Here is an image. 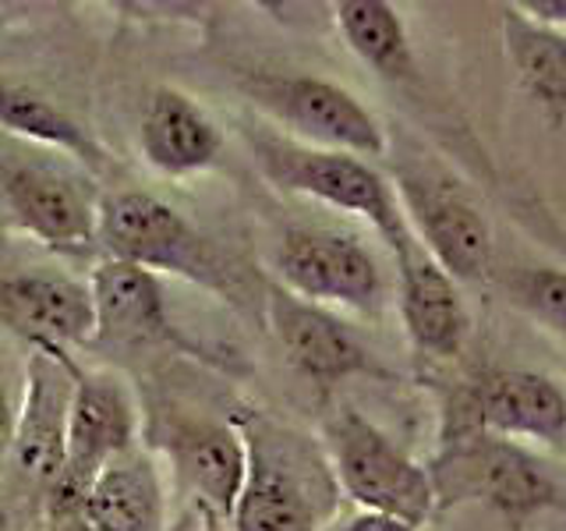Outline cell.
<instances>
[{
    "instance_id": "4",
    "label": "cell",
    "mask_w": 566,
    "mask_h": 531,
    "mask_svg": "<svg viewBox=\"0 0 566 531\" xmlns=\"http://www.w3.org/2000/svg\"><path fill=\"white\" fill-rule=\"evenodd\" d=\"M323 454L329 460L336 489L361 510L397 518L415 528L432 518L436 496L429 468H421L415 457H407L361 412L336 407L323 425Z\"/></svg>"
},
{
    "instance_id": "3",
    "label": "cell",
    "mask_w": 566,
    "mask_h": 531,
    "mask_svg": "<svg viewBox=\"0 0 566 531\" xmlns=\"http://www.w3.org/2000/svg\"><path fill=\"white\" fill-rule=\"evenodd\" d=\"M96 244L111 259L132 262L146 273H170L209 291L230 294L238 288L234 270L181 212L149 191H114L96 209Z\"/></svg>"
},
{
    "instance_id": "1",
    "label": "cell",
    "mask_w": 566,
    "mask_h": 531,
    "mask_svg": "<svg viewBox=\"0 0 566 531\" xmlns=\"http://www.w3.org/2000/svg\"><path fill=\"white\" fill-rule=\"evenodd\" d=\"M244 442V482L230 531H326L340 507L323 442L294 425L248 412L234 418Z\"/></svg>"
},
{
    "instance_id": "2",
    "label": "cell",
    "mask_w": 566,
    "mask_h": 531,
    "mask_svg": "<svg viewBox=\"0 0 566 531\" xmlns=\"http://www.w3.org/2000/svg\"><path fill=\"white\" fill-rule=\"evenodd\" d=\"M436 503H485L510 524H524L535 513L563 503L559 482L524 442L468 429L447 439L429 468Z\"/></svg>"
},
{
    "instance_id": "7",
    "label": "cell",
    "mask_w": 566,
    "mask_h": 531,
    "mask_svg": "<svg viewBox=\"0 0 566 531\" xmlns=\"http://www.w3.org/2000/svg\"><path fill=\"white\" fill-rule=\"evenodd\" d=\"M138 442V407L128 383L114 372L71 368L64 429V468L46 492V513L82 510L88 482Z\"/></svg>"
},
{
    "instance_id": "13",
    "label": "cell",
    "mask_w": 566,
    "mask_h": 531,
    "mask_svg": "<svg viewBox=\"0 0 566 531\" xmlns=\"http://www.w3.org/2000/svg\"><path fill=\"white\" fill-rule=\"evenodd\" d=\"M394 259L400 280V319L411 344L432 358H457L471 333L457 280L424 252L415 235L397 248Z\"/></svg>"
},
{
    "instance_id": "10",
    "label": "cell",
    "mask_w": 566,
    "mask_h": 531,
    "mask_svg": "<svg viewBox=\"0 0 566 531\" xmlns=\"http://www.w3.org/2000/svg\"><path fill=\"white\" fill-rule=\"evenodd\" d=\"M0 199L11 220L61 252H78L96 241V206L88 191L43 159L0 156Z\"/></svg>"
},
{
    "instance_id": "22",
    "label": "cell",
    "mask_w": 566,
    "mask_h": 531,
    "mask_svg": "<svg viewBox=\"0 0 566 531\" xmlns=\"http://www.w3.org/2000/svg\"><path fill=\"white\" fill-rule=\"evenodd\" d=\"M0 128L18 138L40 142V146L61 149L93 170L103 167V149L75 117H67L61 106H53L40 93H32V88H22L4 79H0Z\"/></svg>"
},
{
    "instance_id": "9",
    "label": "cell",
    "mask_w": 566,
    "mask_h": 531,
    "mask_svg": "<svg viewBox=\"0 0 566 531\" xmlns=\"http://www.w3.org/2000/svg\"><path fill=\"white\" fill-rule=\"evenodd\" d=\"M276 277L283 291L308 305H340L354 312H376L386 298V280L368 248L323 227H294L276 244Z\"/></svg>"
},
{
    "instance_id": "12",
    "label": "cell",
    "mask_w": 566,
    "mask_h": 531,
    "mask_svg": "<svg viewBox=\"0 0 566 531\" xmlns=\"http://www.w3.org/2000/svg\"><path fill=\"white\" fill-rule=\"evenodd\" d=\"M468 412L474 429L513 442L563 447L566 436V397L553 376L527 368H500L471 389Z\"/></svg>"
},
{
    "instance_id": "14",
    "label": "cell",
    "mask_w": 566,
    "mask_h": 531,
    "mask_svg": "<svg viewBox=\"0 0 566 531\" xmlns=\"http://www.w3.org/2000/svg\"><path fill=\"white\" fill-rule=\"evenodd\" d=\"M0 323L46 354H64L71 344H93L96 330L85 283L53 273L0 277Z\"/></svg>"
},
{
    "instance_id": "8",
    "label": "cell",
    "mask_w": 566,
    "mask_h": 531,
    "mask_svg": "<svg viewBox=\"0 0 566 531\" xmlns=\"http://www.w3.org/2000/svg\"><path fill=\"white\" fill-rule=\"evenodd\" d=\"M248 96L301 146L347 153L358 159L389 156V138L376 114L329 79L255 75L248 82Z\"/></svg>"
},
{
    "instance_id": "17",
    "label": "cell",
    "mask_w": 566,
    "mask_h": 531,
    "mask_svg": "<svg viewBox=\"0 0 566 531\" xmlns=\"http://www.w3.org/2000/svg\"><path fill=\"white\" fill-rule=\"evenodd\" d=\"M138 149L146 164L164 177H191L217 164L223 153V135L181 88L159 85L149 93L138 121Z\"/></svg>"
},
{
    "instance_id": "21",
    "label": "cell",
    "mask_w": 566,
    "mask_h": 531,
    "mask_svg": "<svg viewBox=\"0 0 566 531\" xmlns=\"http://www.w3.org/2000/svg\"><path fill=\"white\" fill-rule=\"evenodd\" d=\"M333 14L336 25H340V35L354 50V58L368 64L379 79H415V53L397 8L382 4V0H340Z\"/></svg>"
},
{
    "instance_id": "11",
    "label": "cell",
    "mask_w": 566,
    "mask_h": 531,
    "mask_svg": "<svg viewBox=\"0 0 566 531\" xmlns=\"http://www.w3.org/2000/svg\"><path fill=\"white\" fill-rule=\"evenodd\" d=\"M71 368L67 354L32 351L29 386L18 404L14 436L8 450V468L22 486L35 492H50L64 468V429L71 404Z\"/></svg>"
},
{
    "instance_id": "27",
    "label": "cell",
    "mask_w": 566,
    "mask_h": 531,
    "mask_svg": "<svg viewBox=\"0 0 566 531\" xmlns=\"http://www.w3.org/2000/svg\"><path fill=\"white\" fill-rule=\"evenodd\" d=\"M43 531H93L85 524L82 510H67V513H46Z\"/></svg>"
},
{
    "instance_id": "15",
    "label": "cell",
    "mask_w": 566,
    "mask_h": 531,
    "mask_svg": "<svg viewBox=\"0 0 566 531\" xmlns=\"http://www.w3.org/2000/svg\"><path fill=\"white\" fill-rule=\"evenodd\" d=\"M265 309H270V326L287 362L297 372H305L308 379L336 383L371 368L368 351L358 344V336L326 309L308 305V301L294 298L283 288H270Z\"/></svg>"
},
{
    "instance_id": "28",
    "label": "cell",
    "mask_w": 566,
    "mask_h": 531,
    "mask_svg": "<svg viewBox=\"0 0 566 531\" xmlns=\"http://www.w3.org/2000/svg\"><path fill=\"white\" fill-rule=\"evenodd\" d=\"M199 510V531H230L223 518H217L212 510H202V507H195Z\"/></svg>"
},
{
    "instance_id": "30",
    "label": "cell",
    "mask_w": 566,
    "mask_h": 531,
    "mask_svg": "<svg viewBox=\"0 0 566 531\" xmlns=\"http://www.w3.org/2000/svg\"><path fill=\"white\" fill-rule=\"evenodd\" d=\"M0 531H8V518H4V507H0Z\"/></svg>"
},
{
    "instance_id": "25",
    "label": "cell",
    "mask_w": 566,
    "mask_h": 531,
    "mask_svg": "<svg viewBox=\"0 0 566 531\" xmlns=\"http://www.w3.org/2000/svg\"><path fill=\"white\" fill-rule=\"evenodd\" d=\"M333 531H418V528L415 524H403L397 518H382V513L358 510L354 518H347L344 524H336Z\"/></svg>"
},
{
    "instance_id": "24",
    "label": "cell",
    "mask_w": 566,
    "mask_h": 531,
    "mask_svg": "<svg viewBox=\"0 0 566 531\" xmlns=\"http://www.w3.org/2000/svg\"><path fill=\"white\" fill-rule=\"evenodd\" d=\"M517 11L527 18V22H535L542 29H553V32H563V22H566L563 0H553V4H545V0H527V4H517Z\"/></svg>"
},
{
    "instance_id": "20",
    "label": "cell",
    "mask_w": 566,
    "mask_h": 531,
    "mask_svg": "<svg viewBox=\"0 0 566 531\" xmlns=\"http://www.w3.org/2000/svg\"><path fill=\"white\" fill-rule=\"evenodd\" d=\"M503 43L506 58L517 67V79L527 88V96L535 100L548 124L559 128L566 111V40L563 32L542 29L517 8L503 11Z\"/></svg>"
},
{
    "instance_id": "18",
    "label": "cell",
    "mask_w": 566,
    "mask_h": 531,
    "mask_svg": "<svg viewBox=\"0 0 566 531\" xmlns=\"http://www.w3.org/2000/svg\"><path fill=\"white\" fill-rule=\"evenodd\" d=\"M88 301H93V341L96 344H159L170 341V315L159 280L132 262L103 259L88 277Z\"/></svg>"
},
{
    "instance_id": "16",
    "label": "cell",
    "mask_w": 566,
    "mask_h": 531,
    "mask_svg": "<svg viewBox=\"0 0 566 531\" xmlns=\"http://www.w3.org/2000/svg\"><path fill=\"white\" fill-rule=\"evenodd\" d=\"M164 450L174 475L191 489L195 507L227 521L244 482V442L234 421H174Z\"/></svg>"
},
{
    "instance_id": "6",
    "label": "cell",
    "mask_w": 566,
    "mask_h": 531,
    "mask_svg": "<svg viewBox=\"0 0 566 531\" xmlns=\"http://www.w3.org/2000/svg\"><path fill=\"white\" fill-rule=\"evenodd\" d=\"M394 195L407 230L453 280H482L492 266V227L460 181L429 156L394 164Z\"/></svg>"
},
{
    "instance_id": "23",
    "label": "cell",
    "mask_w": 566,
    "mask_h": 531,
    "mask_svg": "<svg viewBox=\"0 0 566 531\" xmlns=\"http://www.w3.org/2000/svg\"><path fill=\"white\" fill-rule=\"evenodd\" d=\"M521 301L531 309V315L542 319V323L563 333V315H566V283L556 266H545V270H531L521 283Z\"/></svg>"
},
{
    "instance_id": "5",
    "label": "cell",
    "mask_w": 566,
    "mask_h": 531,
    "mask_svg": "<svg viewBox=\"0 0 566 531\" xmlns=\"http://www.w3.org/2000/svg\"><path fill=\"white\" fill-rule=\"evenodd\" d=\"M252 149L262 174L283 191L308 195V199L333 206L347 212V217L365 220L379 235V241L397 252V248L411 238L403 223V212L397 206L394 185L368 164V159L312 149L287 135H259L252 138Z\"/></svg>"
},
{
    "instance_id": "19",
    "label": "cell",
    "mask_w": 566,
    "mask_h": 531,
    "mask_svg": "<svg viewBox=\"0 0 566 531\" xmlns=\"http://www.w3.org/2000/svg\"><path fill=\"white\" fill-rule=\"evenodd\" d=\"M82 518L93 531H167V489L153 454L128 450L85 489Z\"/></svg>"
},
{
    "instance_id": "26",
    "label": "cell",
    "mask_w": 566,
    "mask_h": 531,
    "mask_svg": "<svg viewBox=\"0 0 566 531\" xmlns=\"http://www.w3.org/2000/svg\"><path fill=\"white\" fill-rule=\"evenodd\" d=\"M14 418H18V404L11 397L8 383L0 379V468L8 465V450H11V436H14Z\"/></svg>"
},
{
    "instance_id": "29",
    "label": "cell",
    "mask_w": 566,
    "mask_h": 531,
    "mask_svg": "<svg viewBox=\"0 0 566 531\" xmlns=\"http://www.w3.org/2000/svg\"><path fill=\"white\" fill-rule=\"evenodd\" d=\"M167 531H199V510H188L185 518H177L174 524H167Z\"/></svg>"
}]
</instances>
